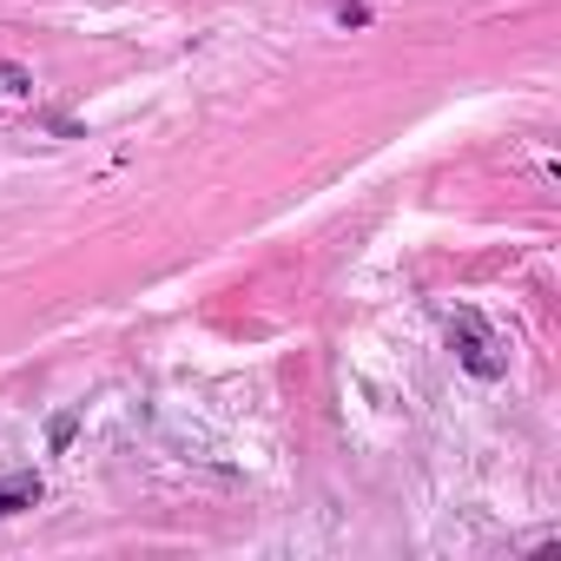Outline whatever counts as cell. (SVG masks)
Returning <instances> with one entry per match:
<instances>
[{
  "label": "cell",
  "mask_w": 561,
  "mask_h": 561,
  "mask_svg": "<svg viewBox=\"0 0 561 561\" xmlns=\"http://www.w3.org/2000/svg\"><path fill=\"white\" fill-rule=\"evenodd\" d=\"M449 351H456V364H462L476 383H502V377H508V351L495 344V331H489L476 311H456V318H449Z\"/></svg>",
  "instance_id": "6da1fadb"
},
{
  "label": "cell",
  "mask_w": 561,
  "mask_h": 561,
  "mask_svg": "<svg viewBox=\"0 0 561 561\" xmlns=\"http://www.w3.org/2000/svg\"><path fill=\"white\" fill-rule=\"evenodd\" d=\"M41 495H47L41 469H14V476H0V522H8V515H21V508H34Z\"/></svg>",
  "instance_id": "7a4b0ae2"
},
{
  "label": "cell",
  "mask_w": 561,
  "mask_h": 561,
  "mask_svg": "<svg viewBox=\"0 0 561 561\" xmlns=\"http://www.w3.org/2000/svg\"><path fill=\"white\" fill-rule=\"evenodd\" d=\"M34 93V73L21 60H0V100H27Z\"/></svg>",
  "instance_id": "3957f363"
},
{
  "label": "cell",
  "mask_w": 561,
  "mask_h": 561,
  "mask_svg": "<svg viewBox=\"0 0 561 561\" xmlns=\"http://www.w3.org/2000/svg\"><path fill=\"white\" fill-rule=\"evenodd\" d=\"M73 436H80V410H60V416L47 423V443H54V449H73Z\"/></svg>",
  "instance_id": "277c9868"
},
{
  "label": "cell",
  "mask_w": 561,
  "mask_h": 561,
  "mask_svg": "<svg viewBox=\"0 0 561 561\" xmlns=\"http://www.w3.org/2000/svg\"><path fill=\"white\" fill-rule=\"evenodd\" d=\"M337 21H344V27H364V21H370V0H337Z\"/></svg>",
  "instance_id": "5b68a950"
}]
</instances>
